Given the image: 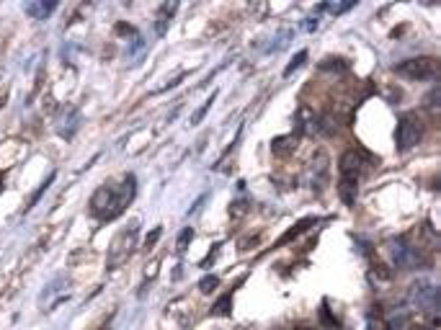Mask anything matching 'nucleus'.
Here are the masks:
<instances>
[{"instance_id": "1", "label": "nucleus", "mask_w": 441, "mask_h": 330, "mask_svg": "<svg viewBox=\"0 0 441 330\" xmlns=\"http://www.w3.org/2000/svg\"><path fill=\"white\" fill-rule=\"evenodd\" d=\"M134 191H137L134 175H124V181L119 186H101L91 199V214L101 222L116 219L127 206L132 204Z\"/></svg>"}, {"instance_id": "2", "label": "nucleus", "mask_w": 441, "mask_h": 330, "mask_svg": "<svg viewBox=\"0 0 441 330\" xmlns=\"http://www.w3.org/2000/svg\"><path fill=\"white\" fill-rule=\"evenodd\" d=\"M359 173H361V160L356 150H349L341 157V184L338 194L343 199V204L351 206L356 201V191H359Z\"/></svg>"}, {"instance_id": "3", "label": "nucleus", "mask_w": 441, "mask_h": 330, "mask_svg": "<svg viewBox=\"0 0 441 330\" xmlns=\"http://www.w3.org/2000/svg\"><path fill=\"white\" fill-rule=\"evenodd\" d=\"M423 137V122L418 113H402L400 122H398V132H395V142H398V150L400 153H408V150H413L416 144L421 142Z\"/></svg>"}, {"instance_id": "4", "label": "nucleus", "mask_w": 441, "mask_h": 330, "mask_svg": "<svg viewBox=\"0 0 441 330\" xmlns=\"http://www.w3.org/2000/svg\"><path fill=\"white\" fill-rule=\"evenodd\" d=\"M134 243H137V225L127 227V230H122L119 235L114 237L111 248H109V261H106L109 271H116V268L124 266V263L129 261V256H132L134 250Z\"/></svg>"}, {"instance_id": "5", "label": "nucleus", "mask_w": 441, "mask_h": 330, "mask_svg": "<svg viewBox=\"0 0 441 330\" xmlns=\"http://www.w3.org/2000/svg\"><path fill=\"white\" fill-rule=\"evenodd\" d=\"M436 70H439V67H436V60H431V57L405 60L395 67V72L402 75V78H408V80H429V78L436 75Z\"/></svg>"}, {"instance_id": "6", "label": "nucleus", "mask_w": 441, "mask_h": 330, "mask_svg": "<svg viewBox=\"0 0 441 330\" xmlns=\"http://www.w3.org/2000/svg\"><path fill=\"white\" fill-rule=\"evenodd\" d=\"M411 302L423 312H436L439 309V289L429 284V281H421V284H413L411 289Z\"/></svg>"}, {"instance_id": "7", "label": "nucleus", "mask_w": 441, "mask_h": 330, "mask_svg": "<svg viewBox=\"0 0 441 330\" xmlns=\"http://www.w3.org/2000/svg\"><path fill=\"white\" fill-rule=\"evenodd\" d=\"M387 250H390L392 256V263L398 268H416L421 263V256H418V250L413 245H405L402 240H390L387 243Z\"/></svg>"}, {"instance_id": "8", "label": "nucleus", "mask_w": 441, "mask_h": 330, "mask_svg": "<svg viewBox=\"0 0 441 330\" xmlns=\"http://www.w3.org/2000/svg\"><path fill=\"white\" fill-rule=\"evenodd\" d=\"M297 150V137L294 134H287V137H277L274 142H271V153L279 155V157H287Z\"/></svg>"}, {"instance_id": "9", "label": "nucleus", "mask_w": 441, "mask_h": 330, "mask_svg": "<svg viewBox=\"0 0 441 330\" xmlns=\"http://www.w3.org/2000/svg\"><path fill=\"white\" fill-rule=\"evenodd\" d=\"M23 10H26V16H31V19H47L52 10H54V3L36 0V3H26V6H23Z\"/></svg>"}, {"instance_id": "10", "label": "nucleus", "mask_w": 441, "mask_h": 330, "mask_svg": "<svg viewBox=\"0 0 441 330\" xmlns=\"http://www.w3.org/2000/svg\"><path fill=\"white\" fill-rule=\"evenodd\" d=\"M175 8H178V3H165V6H160V10H158V23H155V31H158V34H165Z\"/></svg>"}, {"instance_id": "11", "label": "nucleus", "mask_w": 441, "mask_h": 330, "mask_svg": "<svg viewBox=\"0 0 441 330\" xmlns=\"http://www.w3.org/2000/svg\"><path fill=\"white\" fill-rule=\"evenodd\" d=\"M230 309H233V294L227 292L225 297L217 299V305L212 307V315H217V318H227V315H230Z\"/></svg>"}, {"instance_id": "12", "label": "nucleus", "mask_w": 441, "mask_h": 330, "mask_svg": "<svg viewBox=\"0 0 441 330\" xmlns=\"http://www.w3.org/2000/svg\"><path fill=\"white\" fill-rule=\"evenodd\" d=\"M310 225H315V219H312V217H308V219H302V222H297V225H294V230H289L287 235L279 240V245H284V243H289V240H294L297 235H302V232H305V230H308Z\"/></svg>"}, {"instance_id": "13", "label": "nucleus", "mask_w": 441, "mask_h": 330, "mask_svg": "<svg viewBox=\"0 0 441 330\" xmlns=\"http://www.w3.org/2000/svg\"><path fill=\"white\" fill-rule=\"evenodd\" d=\"M305 60H308V50L297 52V57H294V60H292V62H289V65H287V70H284V78H289L292 72H297L299 67L305 65Z\"/></svg>"}, {"instance_id": "14", "label": "nucleus", "mask_w": 441, "mask_h": 330, "mask_svg": "<svg viewBox=\"0 0 441 330\" xmlns=\"http://www.w3.org/2000/svg\"><path fill=\"white\" fill-rule=\"evenodd\" d=\"M191 237H194V230H191V227H184V232L178 235V243H175V250H178V253H186V248H189V243H191Z\"/></svg>"}, {"instance_id": "15", "label": "nucleus", "mask_w": 441, "mask_h": 330, "mask_svg": "<svg viewBox=\"0 0 441 330\" xmlns=\"http://www.w3.org/2000/svg\"><path fill=\"white\" fill-rule=\"evenodd\" d=\"M351 8H354V0H349V3H325L323 6V10H330L333 16H341V13H346Z\"/></svg>"}, {"instance_id": "16", "label": "nucleus", "mask_w": 441, "mask_h": 330, "mask_svg": "<svg viewBox=\"0 0 441 330\" xmlns=\"http://www.w3.org/2000/svg\"><path fill=\"white\" fill-rule=\"evenodd\" d=\"M217 287H219V278H217V276H204L202 281H199V289H202L204 294H212Z\"/></svg>"}, {"instance_id": "17", "label": "nucleus", "mask_w": 441, "mask_h": 330, "mask_svg": "<svg viewBox=\"0 0 441 330\" xmlns=\"http://www.w3.org/2000/svg\"><path fill=\"white\" fill-rule=\"evenodd\" d=\"M320 320H323V325H325V328H330V330H336V328H338V320H336V318H330L328 305H325V302H323V309H320Z\"/></svg>"}, {"instance_id": "18", "label": "nucleus", "mask_w": 441, "mask_h": 330, "mask_svg": "<svg viewBox=\"0 0 441 330\" xmlns=\"http://www.w3.org/2000/svg\"><path fill=\"white\" fill-rule=\"evenodd\" d=\"M215 98H217V96H215V93H212V98H206L204 106H202V109H199V111L194 113V119H191V124H199V122H202V119H204V113L209 111V109H212V103H215Z\"/></svg>"}, {"instance_id": "19", "label": "nucleus", "mask_w": 441, "mask_h": 330, "mask_svg": "<svg viewBox=\"0 0 441 330\" xmlns=\"http://www.w3.org/2000/svg\"><path fill=\"white\" fill-rule=\"evenodd\" d=\"M160 232H163V230H160V227H155L153 235H147V248H153L155 243H158V237H160Z\"/></svg>"}, {"instance_id": "20", "label": "nucleus", "mask_w": 441, "mask_h": 330, "mask_svg": "<svg viewBox=\"0 0 441 330\" xmlns=\"http://www.w3.org/2000/svg\"><path fill=\"white\" fill-rule=\"evenodd\" d=\"M302 26H305V31H315L318 29V19H305Z\"/></svg>"}, {"instance_id": "21", "label": "nucleus", "mask_w": 441, "mask_h": 330, "mask_svg": "<svg viewBox=\"0 0 441 330\" xmlns=\"http://www.w3.org/2000/svg\"><path fill=\"white\" fill-rule=\"evenodd\" d=\"M305 330H308V328H305Z\"/></svg>"}]
</instances>
